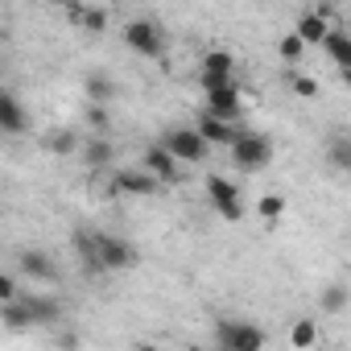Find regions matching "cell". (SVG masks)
Masks as SVG:
<instances>
[{"label":"cell","instance_id":"1","mask_svg":"<svg viewBox=\"0 0 351 351\" xmlns=\"http://www.w3.org/2000/svg\"><path fill=\"white\" fill-rule=\"evenodd\" d=\"M215 347H219V351H261V347H265V330H261L256 322L219 318V322H215Z\"/></svg>","mask_w":351,"mask_h":351},{"label":"cell","instance_id":"2","mask_svg":"<svg viewBox=\"0 0 351 351\" xmlns=\"http://www.w3.org/2000/svg\"><path fill=\"white\" fill-rule=\"evenodd\" d=\"M173 161H178V165H199L211 149H207V141L195 132V128H165V136L157 141Z\"/></svg>","mask_w":351,"mask_h":351},{"label":"cell","instance_id":"3","mask_svg":"<svg viewBox=\"0 0 351 351\" xmlns=\"http://www.w3.org/2000/svg\"><path fill=\"white\" fill-rule=\"evenodd\" d=\"M232 161H236L240 169L256 173V169H265V165L273 161V141H269L265 132H240V141L232 145Z\"/></svg>","mask_w":351,"mask_h":351},{"label":"cell","instance_id":"4","mask_svg":"<svg viewBox=\"0 0 351 351\" xmlns=\"http://www.w3.org/2000/svg\"><path fill=\"white\" fill-rule=\"evenodd\" d=\"M124 42L136 54H145V58H165V38H161V25L157 21H145V17L128 21L124 25Z\"/></svg>","mask_w":351,"mask_h":351},{"label":"cell","instance_id":"5","mask_svg":"<svg viewBox=\"0 0 351 351\" xmlns=\"http://www.w3.org/2000/svg\"><path fill=\"white\" fill-rule=\"evenodd\" d=\"M95 252H99V265L104 273H120V269H132L136 265V248L112 232H95Z\"/></svg>","mask_w":351,"mask_h":351},{"label":"cell","instance_id":"6","mask_svg":"<svg viewBox=\"0 0 351 351\" xmlns=\"http://www.w3.org/2000/svg\"><path fill=\"white\" fill-rule=\"evenodd\" d=\"M207 195H211V207H215L228 223H240V219H244V203H240V191H236L232 178L211 173V178H207Z\"/></svg>","mask_w":351,"mask_h":351},{"label":"cell","instance_id":"7","mask_svg":"<svg viewBox=\"0 0 351 351\" xmlns=\"http://www.w3.org/2000/svg\"><path fill=\"white\" fill-rule=\"evenodd\" d=\"M112 191L116 195H132V199H153L161 191V182L153 178V173H145L141 165H128V169L112 173Z\"/></svg>","mask_w":351,"mask_h":351},{"label":"cell","instance_id":"8","mask_svg":"<svg viewBox=\"0 0 351 351\" xmlns=\"http://www.w3.org/2000/svg\"><path fill=\"white\" fill-rule=\"evenodd\" d=\"M207 116L228 120V124H236V120H240V91H236V83L207 91Z\"/></svg>","mask_w":351,"mask_h":351},{"label":"cell","instance_id":"9","mask_svg":"<svg viewBox=\"0 0 351 351\" xmlns=\"http://www.w3.org/2000/svg\"><path fill=\"white\" fill-rule=\"evenodd\" d=\"M17 302L29 310L34 326H54V322L62 318V306H58L50 293H17Z\"/></svg>","mask_w":351,"mask_h":351},{"label":"cell","instance_id":"10","mask_svg":"<svg viewBox=\"0 0 351 351\" xmlns=\"http://www.w3.org/2000/svg\"><path fill=\"white\" fill-rule=\"evenodd\" d=\"M141 169H145V173H153L157 182H178V173H182V165L173 161V157H169L161 145H149V149H145V161H141Z\"/></svg>","mask_w":351,"mask_h":351},{"label":"cell","instance_id":"11","mask_svg":"<svg viewBox=\"0 0 351 351\" xmlns=\"http://www.w3.org/2000/svg\"><path fill=\"white\" fill-rule=\"evenodd\" d=\"M195 132L207 141V149H211V145H228V149H232V145L240 141V132H244V128H236V124H228V120H215V116H207V112H203V120L195 124Z\"/></svg>","mask_w":351,"mask_h":351},{"label":"cell","instance_id":"12","mask_svg":"<svg viewBox=\"0 0 351 351\" xmlns=\"http://www.w3.org/2000/svg\"><path fill=\"white\" fill-rule=\"evenodd\" d=\"M232 83V54L228 50H211L203 58V87L215 91V87H228Z\"/></svg>","mask_w":351,"mask_h":351},{"label":"cell","instance_id":"13","mask_svg":"<svg viewBox=\"0 0 351 351\" xmlns=\"http://www.w3.org/2000/svg\"><path fill=\"white\" fill-rule=\"evenodd\" d=\"M322 50L335 58V66L343 71V79L351 75V34L347 29H339V25H330V34L322 38Z\"/></svg>","mask_w":351,"mask_h":351},{"label":"cell","instance_id":"14","mask_svg":"<svg viewBox=\"0 0 351 351\" xmlns=\"http://www.w3.org/2000/svg\"><path fill=\"white\" fill-rule=\"evenodd\" d=\"M0 128H5V132H25L29 128V116H25L21 99L9 95V91H0Z\"/></svg>","mask_w":351,"mask_h":351},{"label":"cell","instance_id":"15","mask_svg":"<svg viewBox=\"0 0 351 351\" xmlns=\"http://www.w3.org/2000/svg\"><path fill=\"white\" fill-rule=\"evenodd\" d=\"M21 273H25V277H34V281H58V269H54V261H50L46 252H38V248L21 252Z\"/></svg>","mask_w":351,"mask_h":351},{"label":"cell","instance_id":"16","mask_svg":"<svg viewBox=\"0 0 351 351\" xmlns=\"http://www.w3.org/2000/svg\"><path fill=\"white\" fill-rule=\"evenodd\" d=\"M83 161H87V169H108V165L116 161L112 141H108V136H87V145H83Z\"/></svg>","mask_w":351,"mask_h":351},{"label":"cell","instance_id":"17","mask_svg":"<svg viewBox=\"0 0 351 351\" xmlns=\"http://www.w3.org/2000/svg\"><path fill=\"white\" fill-rule=\"evenodd\" d=\"M75 252H79V261H83V269H87L91 277H99V273H104V265H99V252H95V232L79 228V232H75Z\"/></svg>","mask_w":351,"mask_h":351},{"label":"cell","instance_id":"18","mask_svg":"<svg viewBox=\"0 0 351 351\" xmlns=\"http://www.w3.org/2000/svg\"><path fill=\"white\" fill-rule=\"evenodd\" d=\"M0 326L21 335V330H29V326H34V318H29V310H25L17 298H13V302H5V306H0Z\"/></svg>","mask_w":351,"mask_h":351},{"label":"cell","instance_id":"19","mask_svg":"<svg viewBox=\"0 0 351 351\" xmlns=\"http://www.w3.org/2000/svg\"><path fill=\"white\" fill-rule=\"evenodd\" d=\"M293 34L302 38V46H314V42H322V38L330 34V25H326L322 17H314V9H310V13H302V21H298Z\"/></svg>","mask_w":351,"mask_h":351},{"label":"cell","instance_id":"20","mask_svg":"<svg viewBox=\"0 0 351 351\" xmlns=\"http://www.w3.org/2000/svg\"><path fill=\"white\" fill-rule=\"evenodd\" d=\"M116 83L108 79V75H87V104H95V108H104V104H112L116 99Z\"/></svg>","mask_w":351,"mask_h":351},{"label":"cell","instance_id":"21","mask_svg":"<svg viewBox=\"0 0 351 351\" xmlns=\"http://www.w3.org/2000/svg\"><path fill=\"white\" fill-rule=\"evenodd\" d=\"M71 21L83 25L87 34H104L108 29V13L104 9H71Z\"/></svg>","mask_w":351,"mask_h":351},{"label":"cell","instance_id":"22","mask_svg":"<svg viewBox=\"0 0 351 351\" xmlns=\"http://www.w3.org/2000/svg\"><path fill=\"white\" fill-rule=\"evenodd\" d=\"M42 145H46L50 153H58V157H66V153H75V149H79V136H75L71 128H54V132H50V136L42 141Z\"/></svg>","mask_w":351,"mask_h":351},{"label":"cell","instance_id":"23","mask_svg":"<svg viewBox=\"0 0 351 351\" xmlns=\"http://www.w3.org/2000/svg\"><path fill=\"white\" fill-rule=\"evenodd\" d=\"M289 339H293V347H298V351L314 347V343H318V322H314V318H298V322H293V330H289Z\"/></svg>","mask_w":351,"mask_h":351},{"label":"cell","instance_id":"24","mask_svg":"<svg viewBox=\"0 0 351 351\" xmlns=\"http://www.w3.org/2000/svg\"><path fill=\"white\" fill-rule=\"evenodd\" d=\"M256 211H261V219H265V223H277V219L285 215V199H281V195H261Z\"/></svg>","mask_w":351,"mask_h":351},{"label":"cell","instance_id":"25","mask_svg":"<svg viewBox=\"0 0 351 351\" xmlns=\"http://www.w3.org/2000/svg\"><path fill=\"white\" fill-rule=\"evenodd\" d=\"M343 306H347V285H343V281L326 285V289H322V310H326V314H339Z\"/></svg>","mask_w":351,"mask_h":351},{"label":"cell","instance_id":"26","mask_svg":"<svg viewBox=\"0 0 351 351\" xmlns=\"http://www.w3.org/2000/svg\"><path fill=\"white\" fill-rule=\"evenodd\" d=\"M330 165H335V169H339V173H343V169H347V165H351V141H347V136H343V132H339V136H335V141H330Z\"/></svg>","mask_w":351,"mask_h":351},{"label":"cell","instance_id":"27","mask_svg":"<svg viewBox=\"0 0 351 351\" xmlns=\"http://www.w3.org/2000/svg\"><path fill=\"white\" fill-rule=\"evenodd\" d=\"M277 50H281V58H285V62H298V58H302V50H306V46H302V38H298V34H285V38H281V46H277Z\"/></svg>","mask_w":351,"mask_h":351},{"label":"cell","instance_id":"28","mask_svg":"<svg viewBox=\"0 0 351 351\" xmlns=\"http://www.w3.org/2000/svg\"><path fill=\"white\" fill-rule=\"evenodd\" d=\"M87 124L95 128V136H104V132L112 128V120H108V108H95V104H87Z\"/></svg>","mask_w":351,"mask_h":351},{"label":"cell","instance_id":"29","mask_svg":"<svg viewBox=\"0 0 351 351\" xmlns=\"http://www.w3.org/2000/svg\"><path fill=\"white\" fill-rule=\"evenodd\" d=\"M293 91H298L302 99H314V95H318V79H310V75H293Z\"/></svg>","mask_w":351,"mask_h":351},{"label":"cell","instance_id":"30","mask_svg":"<svg viewBox=\"0 0 351 351\" xmlns=\"http://www.w3.org/2000/svg\"><path fill=\"white\" fill-rule=\"evenodd\" d=\"M21 289H17V281L9 277V273H0V306H5V302H13Z\"/></svg>","mask_w":351,"mask_h":351},{"label":"cell","instance_id":"31","mask_svg":"<svg viewBox=\"0 0 351 351\" xmlns=\"http://www.w3.org/2000/svg\"><path fill=\"white\" fill-rule=\"evenodd\" d=\"M58 347H62V351H79V347H83V339H79L75 330H62V335H58Z\"/></svg>","mask_w":351,"mask_h":351},{"label":"cell","instance_id":"32","mask_svg":"<svg viewBox=\"0 0 351 351\" xmlns=\"http://www.w3.org/2000/svg\"><path fill=\"white\" fill-rule=\"evenodd\" d=\"M136 351H157V347H153V343H141V347H136Z\"/></svg>","mask_w":351,"mask_h":351},{"label":"cell","instance_id":"33","mask_svg":"<svg viewBox=\"0 0 351 351\" xmlns=\"http://www.w3.org/2000/svg\"><path fill=\"white\" fill-rule=\"evenodd\" d=\"M199 351H207V347H199ZM211 351H219V347H211Z\"/></svg>","mask_w":351,"mask_h":351},{"label":"cell","instance_id":"34","mask_svg":"<svg viewBox=\"0 0 351 351\" xmlns=\"http://www.w3.org/2000/svg\"><path fill=\"white\" fill-rule=\"evenodd\" d=\"M322 351H330V347H322Z\"/></svg>","mask_w":351,"mask_h":351}]
</instances>
